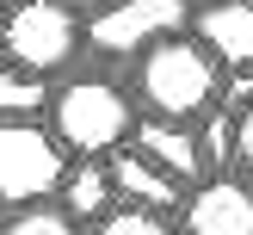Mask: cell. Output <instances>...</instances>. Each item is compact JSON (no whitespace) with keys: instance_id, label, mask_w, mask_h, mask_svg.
Segmentation results:
<instances>
[{"instance_id":"cell-16","label":"cell","mask_w":253,"mask_h":235,"mask_svg":"<svg viewBox=\"0 0 253 235\" xmlns=\"http://www.w3.org/2000/svg\"><path fill=\"white\" fill-rule=\"evenodd\" d=\"M0 229H6V204H0Z\"/></svg>"},{"instance_id":"cell-6","label":"cell","mask_w":253,"mask_h":235,"mask_svg":"<svg viewBox=\"0 0 253 235\" xmlns=\"http://www.w3.org/2000/svg\"><path fill=\"white\" fill-rule=\"evenodd\" d=\"M179 235H253V186L210 173L179 198Z\"/></svg>"},{"instance_id":"cell-10","label":"cell","mask_w":253,"mask_h":235,"mask_svg":"<svg viewBox=\"0 0 253 235\" xmlns=\"http://www.w3.org/2000/svg\"><path fill=\"white\" fill-rule=\"evenodd\" d=\"M56 204L81 223H99L111 204H118V186H111V155H74L68 180H62Z\"/></svg>"},{"instance_id":"cell-15","label":"cell","mask_w":253,"mask_h":235,"mask_svg":"<svg viewBox=\"0 0 253 235\" xmlns=\"http://www.w3.org/2000/svg\"><path fill=\"white\" fill-rule=\"evenodd\" d=\"M74 6H81V12H93V6H105V0H74Z\"/></svg>"},{"instance_id":"cell-17","label":"cell","mask_w":253,"mask_h":235,"mask_svg":"<svg viewBox=\"0 0 253 235\" xmlns=\"http://www.w3.org/2000/svg\"><path fill=\"white\" fill-rule=\"evenodd\" d=\"M0 6H12V0H0Z\"/></svg>"},{"instance_id":"cell-8","label":"cell","mask_w":253,"mask_h":235,"mask_svg":"<svg viewBox=\"0 0 253 235\" xmlns=\"http://www.w3.org/2000/svg\"><path fill=\"white\" fill-rule=\"evenodd\" d=\"M136 148H142L148 161H161V167L173 173L179 186H198L204 180V148H198V130L192 124H167V118H142L130 136Z\"/></svg>"},{"instance_id":"cell-1","label":"cell","mask_w":253,"mask_h":235,"mask_svg":"<svg viewBox=\"0 0 253 235\" xmlns=\"http://www.w3.org/2000/svg\"><path fill=\"white\" fill-rule=\"evenodd\" d=\"M222 62L204 49L198 31H179L167 44H155L148 56H136V74H130V93L142 105V118H167V124H198L222 105L229 81H222Z\"/></svg>"},{"instance_id":"cell-11","label":"cell","mask_w":253,"mask_h":235,"mask_svg":"<svg viewBox=\"0 0 253 235\" xmlns=\"http://www.w3.org/2000/svg\"><path fill=\"white\" fill-rule=\"evenodd\" d=\"M49 93H56V87H49L43 74L19 68V62L0 68V118H49Z\"/></svg>"},{"instance_id":"cell-7","label":"cell","mask_w":253,"mask_h":235,"mask_svg":"<svg viewBox=\"0 0 253 235\" xmlns=\"http://www.w3.org/2000/svg\"><path fill=\"white\" fill-rule=\"evenodd\" d=\"M192 31L229 74H253V0H204L192 12Z\"/></svg>"},{"instance_id":"cell-2","label":"cell","mask_w":253,"mask_h":235,"mask_svg":"<svg viewBox=\"0 0 253 235\" xmlns=\"http://www.w3.org/2000/svg\"><path fill=\"white\" fill-rule=\"evenodd\" d=\"M136 124H142V105L111 74H62L49 93V130L68 155H118L130 148Z\"/></svg>"},{"instance_id":"cell-4","label":"cell","mask_w":253,"mask_h":235,"mask_svg":"<svg viewBox=\"0 0 253 235\" xmlns=\"http://www.w3.org/2000/svg\"><path fill=\"white\" fill-rule=\"evenodd\" d=\"M68 180V148L37 118H0V204H49Z\"/></svg>"},{"instance_id":"cell-12","label":"cell","mask_w":253,"mask_h":235,"mask_svg":"<svg viewBox=\"0 0 253 235\" xmlns=\"http://www.w3.org/2000/svg\"><path fill=\"white\" fill-rule=\"evenodd\" d=\"M93 235H179V223H173V210H155V204H111L105 217L93 223Z\"/></svg>"},{"instance_id":"cell-14","label":"cell","mask_w":253,"mask_h":235,"mask_svg":"<svg viewBox=\"0 0 253 235\" xmlns=\"http://www.w3.org/2000/svg\"><path fill=\"white\" fill-rule=\"evenodd\" d=\"M235 167L253 173V99L235 105Z\"/></svg>"},{"instance_id":"cell-18","label":"cell","mask_w":253,"mask_h":235,"mask_svg":"<svg viewBox=\"0 0 253 235\" xmlns=\"http://www.w3.org/2000/svg\"><path fill=\"white\" fill-rule=\"evenodd\" d=\"M0 56H6V49H0Z\"/></svg>"},{"instance_id":"cell-3","label":"cell","mask_w":253,"mask_h":235,"mask_svg":"<svg viewBox=\"0 0 253 235\" xmlns=\"http://www.w3.org/2000/svg\"><path fill=\"white\" fill-rule=\"evenodd\" d=\"M0 49L6 62L56 81L86 56V19L74 0H12L0 6Z\"/></svg>"},{"instance_id":"cell-13","label":"cell","mask_w":253,"mask_h":235,"mask_svg":"<svg viewBox=\"0 0 253 235\" xmlns=\"http://www.w3.org/2000/svg\"><path fill=\"white\" fill-rule=\"evenodd\" d=\"M0 235H81V217H68V210L49 198V204H25V210H12Z\"/></svg>"},{"instance_id":"cell-9","label":"cell","mask_w":253,"mask_h":235,"mask_svg":"<svg viewBox=\"0 0 253 235\" xmlns=\"http://www.w3.org/2000/svg\"><path fill=\"white\" fill-rule=\"evenodd\" d=\"M111 186H118L124 204H155V210H179V198H185V186L173 180L161 161H148L136 142L111 155Z\"/></svg>"},{"instance_id":"cell-5","label":"cell","mask_w":253,"mask_h":235,"mask_svg":"<svg viewBox=\"0 0 253 235\" xmlns=\"http://www.w3.org/2000/svg\"><path fill=\"white\" fill-rule=\"evenodd\" d=\"M179 31H192V0H105L86 12V56L136 62Z\"/></svg>"}]
</instances>
